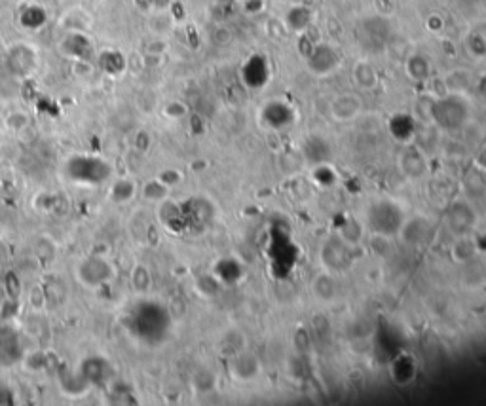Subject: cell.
<instances>
[{
  "mask_svg": "<svg viewBox=\"0 0 486 406\" xmlns=\"http://www.w3.org/2000/svg\"><path fill=\"white\" fill-rule=\"evenodd\" d=\"M467 103L460 95H443L431 105V118L445 129H456L467 120Z\"/></svg>",
  "mask_w": 486,
  "mask_h": 406,
  "instance_id": "cell-1",
  "label": "cell"
},
{
  "mask_svg": "<svg viewBox=\"0 0 486 406\" xmlns=\"http://www.w3.org/2000/svg\"><path fill=\"white\" fill-rule=\"evenodd\" d=\"M405 222L403 211L391 202H376L368 207V225L378 236H391L401 230Z\"/></svg>",
  "mask_w": 486,
  "mask_h": 406,
  "instance_id": "cell-2",
  "label": "cell"
},
{
  "mask_svg": "<svg viewBox=\"0 0 486 406\" xmlns=\"http://www.w3.org/2000/svg\"><path fill=\"white\" fill-rule=\"evenodd\" d=\"M67 173L72 181L86 182H101L111 175V168L101 160H91V158H75L70 161Z\"/></svg>",
  "mask_w": 486,
  "mask_h": 406,
  "instance_id": "cell-3",
  "label": "cell"
},
{
  "mask_svg": "<svg viewBox=\"0 0 486 406\" xmlns=\"http://www.w3.org/2000/svg\"><path fill=\"white\" fill-rule=\"evenodd\" d=\"M338 65H340V56L329 44H315L312 51L308 54V69L318 76L331 74L333 70H336Z\"/></svg>",
  "mask_w": 486,
  "mask_h": 406,
  "instance_id": "cell-4",
  "label": "cell"
},
{
  "mask_svg": "<svg viewBox=\"0 0 486 406\" xmlns=\"http://www.w3.org/2000/svg\"><path fill=\"white\" fill-rule=\"evenodd\" d=\"M112 268L101 257H91V259L84 260L80 268H78V279L90 285V287H97L104 281H109L112 277Z\"/></svg>",
  "mask_w": 486,
  "mask_h": 406,
  "instance_id": "cell-5",
  "label": "cell"
},
{
  "mask_svg": "<svg viewBox=\"0 0 486 406\" xmlns=\"http://www.w3.org/2000/svg\"><path fill=\"white\" fill-rule=\"evenodd\" d=\"M63 48H65V54H69L70 57H75L77 61H88L93 54V46H91L90 38L80 33V31H75L70 33L65 42H63Z\"/></svg>",
  "mask_w": 486,
  "mask_h": 406,
  "instance_id": "cell-6",
  "label": "cell"
},
{
  "mask_svg": "<svg viewBox=\"0 0 486 406\" xmlns=\"http://www.w3.org/2000/svg\"><path fill=\"white\" fill-rule=\"evenodd\" d=\"M331 113L336 120L340 122H347V120H354L357 114L361 113V101L357 95H352V93H344L340 97H336L331 105Z\"/></svg>",
  "mask_w": 486,
  "mask_h": 406,
  "instance_id": "cell-7",
  "label": "cell"
},
{
  "mask_svg": "<svg viewBox=\"0 0 486 406\" xmlns=\"http://www.w3.org/2000/svg\"><path fill=\"white\" fill-rule=\"evenodd\" d=\"M245 82L251 88H260L264 82H268V63L260 56H253L243 69Z\"/></svg>",
  "mask_w": 486,
  "mask_h": 406,
  "instance_id": "cell-8",
  "label": "cell"
},
{
  "mask_svg": "<svg viewBox=\"0 0 486 406\" xmlns=\"http://www.w3.org/2000/svg\"><path fill=\"white\" fill-rule=\"evenodd\" d=\"M10 63L17 72H29L35 65V54L27 46H15L10 51Z\"/></svg>",
  "mask_w": 486,
  "mask_h": 406,
  "instance_id": "cell-9",
  "label": "cell"
},
{
  "mask_svg": "<svg viewBox=\"0 0 486 406\" xmlns=\"http://www.w3.org/2000/svg\"><path fill=\"white\" fill-rule=\"evenodd\" d=\"M285 23L291 31H297V33H302L306 29L310 27L312 23V12L304 6H295L287 12V17H285Z\"/></svg>",
  "mask_w": 486,
  "mask_h": 406,
  "instance_id": "cell-10",
  "label": "cell"
},
{
  "mask_svg": "<svg viewBox=\"0 0 486 406\" xmlns=\"http://www.w3.org/2000/svg\"><path fill=\"white\" fill-rule=\"evenodd\" d=\"M249 366H260L257 361V357H253L251 353H236L234 357V376H237L240 380H251L257 376V371H249Z\"/></svg>",
  "mask_w": 486,
  "mask_h": 406,
  "instance_id": "cell-11",
  "label": "cell"
},
{
  "mask_svg": "<svg viewBox=\"0 0 486 406\" xmlns=\"http://www.w3.org/2000/svg\"><path fill=\"white\" fill-rule=\"evenodd\" d=\"M19 22L25 29H40L44 23L48 22V15L44 12V8L31 4L25 10H21Z\"/></svg>",
  "mask_w": 486,
  "mask_h": 406,
  "instance_id": "cell-12",
  "label": "cell"
},
{
  "mask_svg": "<svg viewBox=\"0 0 486 406\" xmlns=\"http://www.w3.org/2000/svg\"><path fill=\"white\" fill-rule=\"evenodd\" d=\"M407 72L412 80L416 82H422V80H428L431 74L430 61L425 59L424 56H412L407 61Z\"/></svg>",
  "mask_w": 486,
  "mask_h": 406,
  "instance_id": "cell-13",
  "label": "cell"
},
{
  "mask_svg": "<svg viewBox=\"0 0 486 406\" xmlns=\"http://www.w3.org/2000/svg\"><path fill=\"white\" fill-rule=\"evenodd\" d=\"M354 80L355 84L361 86L363 90H370L376 84V70L367 61H359L354 67Z\"/></svg>",
  "mask_w": 486,
  "mask_h": 406,
  "instance_id": "cell-14",
  "label": "cell"
},
{
  "mask_svg": "<svg viewBox=\"0 0 486 406\" xmlns=\"http://www.w3.org/2000/svg\"><path fill=\"white\" fill-rule=\"evenodd\" d=\"M99 65H101V69L107 70L109 74H120V72L125 69V59L120 51L109 49V51L101 54Z\"/></svg>",
  "mask_w": 486,
  "mask_h": 406,
  "instance_id": "cell-15",
  "label": "cell"
},
{
  "mask_svg": "<svg viewBox=\"0 0 486 406\" xmlns=\"http://www.w3.org/2000/svg\"><path fill=\"white\" fill-rule=\"evenodd\" d=\"M401 165H403V171L410 177H420L424 175L425 171V161L418 152H407L401 160Z\"/></svg>",
  "mask_w": 486,
  "mask_h": 406,
  "instance_id": "cell-16",
  "label": "cell"
},
{
  "mask_svg": "<svg viewBox=\"0 0 486 406\" xmlns=\"http://www.w3.org/2000/svg\"><path fill=\"white\" fill-rule=\"evenodd\" d=\"M313 293L321 300H333L334 293H336V287H334V281L331 275H318V279L313 281Z\"/></svg>",
  "mask_w": 486,
  "mask_h": 406,
  "instance_id": "cell-17",
  "label": "cell"
},
{
  "mask_svg": "<svg viewBox=\"0 0 486 406\" xmlns=\"http://www.w3.org/2000/svg\"><path fill=\"white\" fill-rule=\"evenodd\" d=\"M133 196H135V184L132 181H118L112 186L111 197L116 203L130 202Z\"/></svg>",
  "mask_w": 486,
  "mask_h": 406,
  "instance_id": "cell-18",
  "label": "cell"
},
{
  "mask_svg": "<svg viewBox=\"0 0 486 406\" xmlns=\"http://www.w3.org/2000/svg\"><path fill=\"white\" fill-rule=\"evenodd\" d=\"M65 293H67V291L63 287L61 281L52 279L44 285V294H46V300H48L49 304H59V302L65 300Z\"/></svg>",
  "mask_w": 486,
  "mask_h": 406,
  "instance_id": "cell-19",
  "label": "cell"
},
{
  "mask_svg": "<svg viewBox=\"0 0 486 406\" xmlns=\"http://www.w3.org/2000/svg\"><path fill=\"white\" fill-rule=\"evenodd\" d=\"M143 194H145L146 200H152V202H162V200L167 196V186L160 181V179H158V181L146 182L145 192H143Z\"/></svg>",
  "mask_w": 486,
  "mask_h": 406,
  "instance_id": "cell-20",
  "label": "cell"
},
{
  "mask_svg": "<svg viewBox=\"0 0 486 406\" xmlns=\"http://www.w3.org/2000/svg\"><path fill=\"white\" fill-rule=\"evenodd\" d=\"M132 285L139 293H145L146 289L150 287V273H148V270L145 266H137L133 270Z\"/></svg>",
  "mask_w": 486,
  "mask_h": 406,
  "instance_id": "cell-21",
  "label": "cell"
},
{
  "mask_svg": "<svg viewBox=\"0 0 486 406\" xmlns=\"http://www.w3.org/2000/svg\"><path fill=\"white\" fill-rule=\"evenodd\" d=\"M4 289H6V293L10 298H17L21 293V283L19 279H17V275L15 273H8L6 277H4Z\"/></svg>",
  "mask_w": 486,
  "mask_h": 406,
  "instance_id": "cell-22",
  "label": "cell"
},
{
  "mask_svg": "<svg viewBox=\"0 0 486 406\" xmlns=\"http://www.w3.org/2000/svg\"><path fill=\"white\" fill-rule=\"evenodd\" d=\"M6 124H8V127H10V129H15V131H19V129H23V127H25V126H29L27 114L12 113L6 118Z\"/></svg>",
  "mask_w": 486,
  "mask_h": 406,
  "instance_id": "cell-23",
  "label": "cell"
},
{
  "mask_svg": "<svg viewBox=\"0 0 486 406\" xmlns=\"http://www.w3.org/2000/svg\"><path fill=\"white\" fill-rule=\"evenodd\" d=\"M185 114H187V106L179 101H173L166 106V116H169V118H182Z\"/></svg>",
  "mask_w": 486,
  "mask_h": 406,
  "instance_id": "cell-24",
  "label": "cell"
},
{
  "mask_svg": "<svg viewBox=\"0 0 486 406\" xmlns=\"http://www.w3.org/2000/svg\"><path fill=\"white\" fill-rule=\"evenodd\" d=\"M29 302L33 304V308H36V309H40L44 304H46V294H44V289H40V287H35L33 289V293L29 294Z\"/></svg>",
  "mask_w": 486,
  "mask_h": 406,
  "instance_id": "cell-25",
  "label": "cell"
},
{
  "mask_svg": "<svg viewBox=\"0 0 486 406\" xmlns=\"http://www.w3.org/2000/svg\"><path fill=\"white\" fill-rule=\"evenodd\" d=\"M148 147H150V137H148V133H145V131L137 133V137H135V148L141 150V152H145V150H148Z\"/></svg>",
  "mask_w": 486,
  "mask_h": 406,
  "instance_id": "cell-26",
  "label": "cell"
},
{
  "mask_svg": "<svg viewBox=\"0 0 486 406\" xmlns=\"http://www.w3.org/2000/svg\"><path fill=\"white\" fill-rule=\"evenodd\" d=\"M179 179H181V177L177 175L173 169H169V171H166L164 175H160V181L166 184L167 188H169V186H173L175 182H179Z\"/></svg>",
  "mask_w": 486,
  "mask_h": 406,
  "instance_id": "cell-27",
  "label": "cell"
},
{
  "mask_svg": "<svg viewBox=\"0 0 486 406\" xmlns=\"http://www.w3.org/2000/svg\"><path fill=\"white\" fill-rule=\"evenodd\" d=\"M164 49H166V44L162 40H156V42H150L146 46V54L148 56H160V54H164Z\"/></svg>",
  "mask_w": 486,
  "mask_h": 406,
  "instance_id": "cell-28",
  "label": "cell"
}]
</instances>
